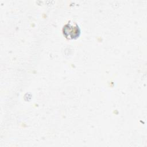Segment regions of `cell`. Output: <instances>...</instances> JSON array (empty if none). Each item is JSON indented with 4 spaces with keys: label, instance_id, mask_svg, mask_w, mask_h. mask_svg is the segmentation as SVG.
Wrapping results in <instances>:
<instances>
[{
    "label": "cell",
    "instance_id": "1",
    "mask_svg": "<svg viewBox=\"0 0 147 147\" xmlns=\"http://www.w3.org/2000/svg\"><path fill=\"white\" fill-rule=\"evenodd\" d=\"M63 33L68 39H75L80 36V29L76 24L68 22L63 26Z\"/></svg>",
    "mask_w": 147,
    "mask_h": 147
}]
</instances>
